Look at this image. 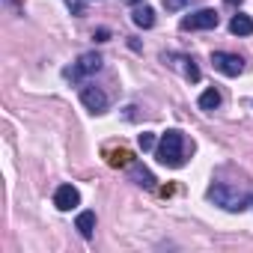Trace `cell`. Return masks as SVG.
I'll use <instances>...</instances> for the list:
<instances>
[{
  "mask_svg": "<svg viewBox=\"0 0 253 253\" xmlns=\"http://www.w3.org/2000/svg\"><path fill=\"white\" fill-rule=\"evenodd\" d=\"M81 101H84V107L92 110V113H104V107H107V95H104L98 86H89V84L81 89Z\"/></svg>",
  "mask_w": 253,
  "mask_h": 253,
  "instance_id": "cell-6",
  "label": "cell"
},
{
  "mask_svg": "<svg viewBox=\"0 0 253 253\" xmlns=\"http://www.w3.org/2000/svg\"><path fill=\"white\" fill-rule=\"evenodd\" d=\"M250 203H253V200H250Z\"/></svg>",
  "mask_w": 253,
  "mask_h": 253,
  "instance_id": "cell-21",
  "label": "cell"
},
{
  "mask_svg": "<svg viewBox=\"0 0 253 253\" xmlns=\"http://www.w3.org/2000/svg\"><path fill=\"white\" fill-rule=\"evenodd\" d=\"M229 33H235V36H253V18L250 15H232V21H229Z\"/></svg>",
  "mask_w": 253,
  "mask_h": 253,
  "instance_id": "cell-9",
  "label": "cell"
},
{
  "mask_svg": "<svg viewBox=\"0 0 253 253\" xmlns=\"http://www.w3.org/2000/svg\"><path fill=\"white\" fill-rule=\"evenodd\" d=\"M211 63H214V69H217L220 75H226V78H238V75L244 72V60H241L238 54L214 51V54H211Z\"/></svg>",
  "mask_w": 253,
  "mask_h": 253,
  "instance_id": "cell-5",
  "label": "cell"
},
{
  "mask_svg": "<svg viewBox=\"0 0 253 253\" xmlns=\"http://www.w3.org/2000/svg\"><path fill=\"white\" fill-rule=\"evenodd\" d=\"M107 36H110L107 30H98V33H95V39H98V42H107Z\"/></svg>",
  "mask_w": 253,
  "mask_h": 253,
  "instance_id": "cell-18",
  "label": "cell"
},
{
  "mask_svg": "<svg viewBox=\"0 0 253 253\" xmlns=\"http://www.w3.org/2000/svg\"><path fill=\"white\" fill-rule=\"evenodd\" d=\"M128 170H131V176H134V182H137V185H143V188H155V176H152L140 161H134Z\"/></svg>",
  "mask_w": 253,
  "mask_h": 253,
  "instance_id": "cell-12",
  "label": "cell"
},
{
  "mask_svg": "<svg viewBox=\"0 0 253 253\" xmlns=\"http://www.w3.org/2000/svg\"><path fill=\"white\" fill-rule=\"evenodd\" d=\"M66 6L72 9V15H84V9H86V0H66Z\"/></svg>",
  "mask_w": 253,
  "mask_h": 253,
  "instance_id": "cell-16",
  "label": "cell"
},
{
  "mask_svg": "<svg viewBox=\"0 0 253 253\" xmlns=\"http://www.w3.org/2000/svg\"><path fill=\"white\" fill-rule=\"evenodd\" d=\"M122 3H140V0H122Z\"/></svg>",
  "mask_w": 253,
  "mask_h": 253,
  "instance_id": "cell-20",
  "label": "cell"
},
{
  "mask_svg": "<svg viewBox=\"0 0 253 253\" xmlns=\"http://www.w3.org/2000/svg\"><path fill=\"white\" fill-rule=\"evenodd\" d=\"M209 200H211L214 206L226 209V211H241V209L247 206V197H244L241 191L229 188V185H211V188H209Z\"/></svg>",
  "mask_w": 253,
  "mask_h": 253,
  "instance_id": "cell-2",
  "label": "cell"
},
{
  "mask_svg": "<svg viewBox=\"0 0 253 253\" xmlns=\"http://www.w3.org/2000/svg\"><path fill=\"white\" fill-rule=\"evenodd\" d=\"M223 3H229V6H241L244 0H223Z\"/></svg>",
  "mask_w": 253,
  "mask_h": 253,
  "instance_id": "cell-19",
  "label": "cell"
},
{
  "mask_svg": "<svg viewBox=\"0 0 253 253\" xmlns=\"http://www.w3.org/2000/svg\"><path fill=\"white\" fill-rule=\"evenodd\" d=\"M101 69V57L95 54V51H89V54H81V60L75 63V66H69L63 75L69 78V81H81V78H86V75H95Z\"/></svg>",
  "mask_w": 253,
  "mask_h": 253,
  "instance_id": "cell-3",
  "label": "cell"
},
{
  "mask_svg": "<svg viewBox=\"0 0 253 253\" xmlns=\"http://www.w3.org/2000/svg\"><path fill=\"white\" fill-rule=\"evenodd\" d=\"M217 107H220V92L211 86L200 95V110H217Z\"/></svg>",
  "mask_w": 253,
  "mask_h": 253,
  "instance_id": "cell-14",
  "label": "cell"
},
{
  "mask_svg": "<svg viewBox=\"0 0 253 253\" xmlns=\"http://www.w3.org/2000/svg\"><path fill=\"white\" fill-rule=\"evenodd\" d=\"M220 24L214 9H197L188 18H182V30H214Z\"/></svg>",
  "mask_w": 253,
  "mask_h": 253,
  "instance_id": "cell-4",
  "label": "cell"
},
{
  "mask_svg": "<svg viewBox=\"0 0 253 253\" xmlns=\"http://www.w3.org/2000/svg\"><path fill=\"white\" fill-rule=\"evenodd\" d=\"M137 143H140V149H143V152H149V149H155V134H152V131H143Z\"/></svg>",
  "mask_w": 253,
  "mask_h": 253,
  "instance_id": "cell-15",
  "label": "cell"
},
{
  "mask_svg": "<svg viewBox=\"0 0 253 253\" xmlns=\"http://www.w3.org/2000/svg\"><path fill=\"white\" fill-rule=\"evenodd\" d=\"M158 161L164 167H182L185 164V134L179 128H170L158 143Z\"/></svg>",
  "mask_w": 253,
  "mask_h": 253,
  "instance_id": "cell-1",
  "label": "cell"
},
{
  "mask_svg": "<svg viewBox=\"0 0 253 253\" xmlns=\"http://www.w3.org/2000/svg\"><path fill=\"white\" fill-rule=\"evenodd\" d=\"M191 3V0H164V6H167V12H179V9H185Z\"/></svg>",
  "mask_w": 253,
  "mask_h": 253,
  "instance_id": "cell-17",
  "label": "cell"
},
{
  "mask_svg": "<svg viewBox=\"0 0 253 253\" xmlns=\"http://www.w3.org/2000/svg\"><path fill=\"white\" fill-rule=\"evenodd\" d=\"M173 60H176L173 66H179V69H182V75H185L191 84H197V81H200V69H197V63H194L191 57H173Z\"/></svg>",
  "mask_w": 253,
  "mask_h": 253,
  "instance_id": "cell-11",
  "label": "cell"
},
{
  "mask_svg": "<svg viewBox=\"0 0 253 253\" xmlns=\"http://www.w3.org/2000/svg\"><path fill=\"white\" fill-rule=\"evenodd\" d=\"M75 226H78V232H81L84 238H92V229H95V211H81L78 220H75Z\"/></svg>",
  "mask_w": 253,
  "mask_h": 253,
  "instance_id": "cell-13",
  "label": "cell"
},
{
  "mask_svg": "<svg viewBox=\"0 0 253 253\" xmlns=\"http://www.w3.org/2000/svg\"><path fill=\"white\" fill-rule=\"evenodd\" d=\"M131 21H134L137 27L149 30V27H155V9H152V6H134V12H131Z\"/></svg>",
  "mask_w": 253,
  "mask_h": 253,
  "instance_id": "cell-8",
  "label": "cell"
},
{
  "mask_svg": "<svg viewBox=\"0 0 253 253\" xmlns=\"http://www.w3.org/2000/svg\"><path fill=\"white\" fill-rule=\"evenodd\" d=\"M78 203H81V194H78L75 185H60V188H57V194H54V206H57L60 211H72Z\"/></svg>",
  "mask_w": 253,
  "mask_h": 253,
  "instance_id": "cell-7",
  "label": "cell"
},
{
  "mask_svg": "<svg viewBox=\"0 0 253 253\" xmlns=\"http://www.w3.org/2000/svg\"><path fill=\"white\" fill-rule=\"evenodd\" d=\"M104 155H107V164L110 167H131L134 164V155L128 149H107Z\"/></svg>",
  "mask_w": 253,
  "mask_h": 253,
  "instance_id": "cell-10",
  "label": "cell"
}]
</instances>
